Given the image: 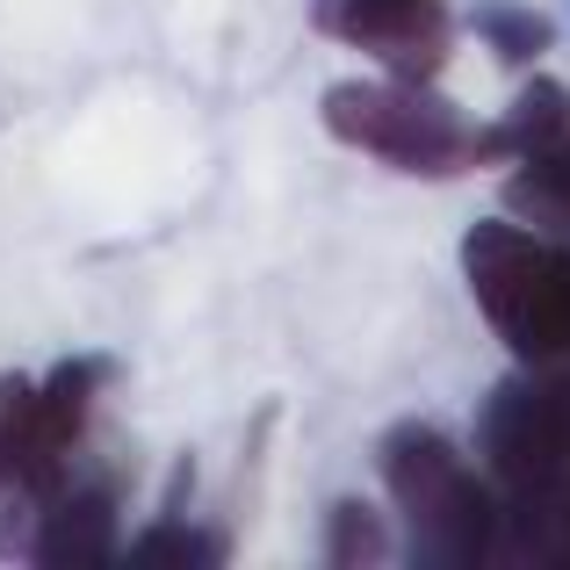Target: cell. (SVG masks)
<instances>
[{"mask_svg":"<svg viewBox=\"0 0 570 570\" xmlns=\"http://www.w3.org/2000/svg\"><path fill=\"white\" fill-rule=\"evenodd\" d=\"M505 217L534 224L542 238H557L570 253V145L513 159V174H505Z\"/></svg>","mask_w":570,"mask_h":570,"instance_id":"obj_9","label":"cell"},{"mask_svg":"<svg viewBox=\"0 0 570 570\" xmlns=\"http://www.w3.org/2000/svg\"><path fill=\"white\" fill-rule=\"evenodd\" d=\"M390 557V520L368 499H333L325 505V563L333 570H368Z\"/></svg>","mask_w":570,"mask_h":570,"instance_id":"obj_11","label":"cell"},{"mask_svg":"<svg viewBox=\"0 0 570 570\" xmlns=\"http://www.w3.org/2000/svg\"><path fill=\"white\" fill-rule=\"evenodd\" d=\"M383 491L412 534V563L484 570L499 563V491L462 462V448L426 419H397L376 441Z\"/></svg>","mask_w":570,"mask_h":570,"instance_id":"obj_1","label":"cell"},{"mask_svg":"<svg viewBox=\"0 0 570 570\" xmlns=\"http://www.w3.org/2000/svg\"><path fill=\"white\" fill-rule=\"evenodd\" d=\"M462 282L476 296V318L505 340L520 368L570 362V253L534 224L484 217L462 232Z\"/></svg>","mask_w":570,"mask_h":570,"instance_id":"obj_2","label":"cell"},{"mask_svg":"<svg viewBox=\"0 0 570 570\" xmlns=\"http://www.w3.org/2000/svg\"><path fill=\"white\" fill-rule=\"evenodd\" d=\"M470 29L484 37V51L499 66H534L542 51H557V22L542 8H528V0H476Z\"/></svg>","mask_w":570,"mask_h":570,"instance_id":"obj_10","label":"cell"},{"mask_svg":"<svg viewBox=\"0 0 570 570\" xmlns=\"http://www.w3.org/2000/svg\"><path fill=\"white\" fill-rule=\"evenodd\" d=\"M325 130L412 181H455L476 167V124L433 80H340L318 101Z\"/></svg>","mask_w":570,"mask_h":570,"instance_id":"obj_3","label":"cell"},{"mask_svg":"<svg viewBox=\"0 0 570 570\" xmlns=\"http://www.w3.org/2000/svg\"><path fill=\"white\" fill-rule=\"evenodd\" d=\"M563 14H570V0H563Z\"/></svg>","mask_w":570,"mask_h":570,"instance_id":"obj_13","label":"cell"},{"mask_svg":"<svg viewBox=\"0 0 570 570\" xmlns=\"http://www.w3.org/2000/svg\"><path fill=\"white\" fill-rule=\"evenodd\" d=\"M476 455H484L499 491H520L570 462V433H563L557 390H549L542 368H520V376H499L484 390V404H476Z\"/></svg>","mask_w":570,"mask_h":570,"instance_id":"obj_5","label":"cell"},{"mask_svg":"<svg viewBox=\"0 0 570 570\" xmlns=\"http://www.w3.org/2000/svg\"><path fill=\"white\" fill-rule=\"evenodd\" d=\"M116 513H124V476H72L43 499L37 534H29V557L51 570H87L101 557H116Z\"/></svg>","mask_w":570,"mask_h":570,"instance_id":"obj_6","label":"cell"},{"mask_svg":"<svg viewBox=\"0 0 570 570\" xmlns=\"http://www.w3.org/2000/svg\"><path fill=\"white\" fill-rule=\"evenodd\" d=\"M311 29L368 51L390 80H441L455 58L448 0H311Z\"/></svg>","mask_w":570,"mask_h":570,"instance_id":"obj_4","label":"cell"},{"mask_svg":"<svg viewBox=\"0 0 570 570\" xmlns=\"http://www.w3.org/2000/svg\"><path fill=\"white\" fill-rule=\"evenodd\" d=\"M130 557L153 563V570H209V563H224V534L195 528V520H153L130 542Z\"/></svg>","mask_w":570,"mask_h":570,"instance_id":"obj_12","label":"cell"},{"mask_svg":"<svg viewBox=\"0 0 570 570\" xmlns=\"http://www.w3.org/2000/svg\"><path fill=\"white\" fill-rule=\"evenodd\" d=\"M557 145H570V87L563 80H528L499 124L476 130V167H513V159L557 153Z\"/></svg>","mask_w":570,"mask_h":570,"instance_id":"obj_8","label":"cell"},{"mask_svg":"<svg viewBox=\"0 0 570 570\" xmlns=\"http://www.w3.org/2000/svg\"><path fill=\"white\" fill-rule=\"evenodd\" d=\"M499 557L570 570V462L520 491H499Z\"/></svg>","mask_w":570,"mask_h":570,"instance_id":"obj_7","label":"cell"}]
</instances>
